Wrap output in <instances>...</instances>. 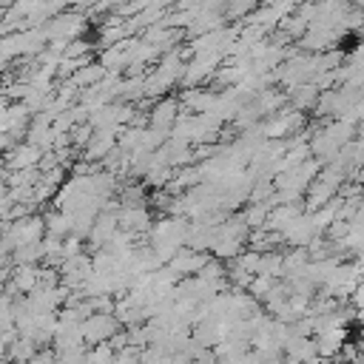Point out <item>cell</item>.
<instances>
[{"instance_id":"cell-8","label":"cell","mask_w":364,"mask_h":364,"mask_svg":"<svg viewBox=\"0 0 364 364\" xmlns=\"http://www.w3.org/2000/svg\"><path fill=\"white\" fill-rule=\"evenodd\" d=\"M210 256L208 253H199V250H191V247H182L165 267L173 273V276H196L202 267H205V262H208Z\"/></svg>"},{"instance_id":"cell-3","label":"cell","mask_w":364,"mask_h":364,"mask_svg":"<svg viewBox=\"0 0 364 364\" xmlns=\"http://www.w3.org/2000/svg\"><path fill=\"white\" fill-rule=\"evenodd\" d=\"M82 341L88 347H97V344H105L117 330H119V321L114 313H94L88 318H82Z\"/></svg>"},{"instance_id":"cell-15","label":"cell","mask_w":364,"mask_h":364,"mask_svg":"<svg viewBox=\"0 0 364 364\" xmlns=\"http://www.w3.org/2000/svg\"><path fill=\"white\" fill-rule=\"evenodd\" d=\"M259 0H228L225 3V11L222 17H230V20H239V17H250V11L256 9Z\"/></svg>"},{"instance_id":"cell-9","label":"cell","mask_w":364,"mask_h":364,"mask_svg":"<svg viewBox=\"0 0 364 364\" xmlns=\"http://www.w3.org/2000/svg\"><path fill=\"white\" fill-rule=\"evenodd\" d=\"M313 341H316L318 358H336L347 344V327H324L313 336Z\"/></svg>"},{"instance_id":"cell-5","label":"cell","mask_w":364,"mask_h":364,"mask_svg":"<svg viewBox=\"0 0 364 364\" xmlns=\"http://www.w3.org/2000/svg\"><path fill=\"white\" fill-rule=\"evenodd\" d=\"M287 364H318V350L310 336H290L282 347Z\"/></svg>"},{"instance_id":"cell-4","label":"cell","mask_w":364,"mask_h":364,"mask_svg":"<svg viewBox=\"0 0 364 364\" xmlns=\"http://www.w3.org/2000/svg\"><path fill=\"white\" fill-rule=\"evenodd\" d=\"M40 156H43V151L37 145H31V142L23 139L9 154H3L0 165H3V171H26V168H37L40 165Z\"/></svg>"},{"instance_id":"cell-6","label":"cell","mask_w":364,"mask_h":364,"mask_svg":"<svg viewBox=\"0 0 364 364\" xmlns=\"http://www.w3.org/2000/svg\"><path fill=\"white\" fill-rule=\"evenodd\" d=\"M37 282H40V264H14L6 290L11 296H28L31 290H37Z\"/></svg>"},{"instance_id":"cell-17","label":"cell","mask_w":364,"mask_h":364,"mask_svg":"<svg viewBox=\"0 0 364 364\" xmlns=\"http://www.w3.org/2000/svg\"><path fill=\"white\" fill-rule=\"evenodd\" d=\"M26 364H57V355H54V350H37Z\"/></svg>"},{"instance_id":"cell-7","label":"cell","mask_w":364,"mask_h":364,"mask_svg":"<svg viewBox=\"0 0 364 364\" xmlns=\"http://www.w3.org/2000/svg\"><path fill=\"white\" fill-rule=\"evenodd\" d=\"M179 114H182L179 100H176V97H162V100L151 108L148 125H151V128H159V131H165V134H171V128H173V122H176Z\"/></svg>"},{"instance_id":"cell-2","label":"cell","mask_w":364,"mask_h":364,"mask_svg":"<svg viewBox=\"0 0 364 364\" xmlns=\"http://www.w3.org/2000/svg\"><path fill=\"white\" fill-rule=\"evenodd\" d=\"M82 28H85V17L80 11H74V9L71 11H60L57 17H51L43 26V31H46L48 40H63V43L77 40L82 34Z\"/></svg>"},{"instance_id":"cell-10","label":"cell","mask_w":364,"mask_h":364,"mask_svg":"<svg viewBox=\"0 0 364 364\" xmlns=\"http://www.w3.org/2000/svg\"><path fill=\"white\" fill-rule=\"evenodd\" d=\"M117 222H119V230H128V233H145L151 228V216L145 210V205H136V208H119L117 210Z\"/></svg>"},{"instance_id":"cell-13","label":"cell","mask_w":364,"mask_h":364,"mask_svg":"<svg viewBox=\"0 0 364 364\" xmlns=\"http://www.w3.org/2000/svg\"><path fill=\"white\" fill-rule=\"evenodd\" d=\"M37 350H40V347H37L31 338L17 336V338H14V341L6 347V361H9V364H26V361H28V358H31Z\"/></svg>"},{"instance_id":"cell-14","label":"cell","mask_w":364,"mask_h":364,"mask_svg":"<svg viewBox=\"0 0 364 364\" xmlns=\"http://www.w3.org/2000/svg\"><path fill=\"white\" fill-rule=\"evenodd\" d=\"M105 74H108V71H105L100 63H88V65L77 68V71H74L68 80H71V82H74V85L82 91V88H91V85H97V82H100Z\"/></svg>"},{"instance_id":"cell-16","label":"cell","mask_w":364,"mask_h":364,"mask_svg":"<svg viewBox=\"0 0 364 364\" xmlns=\"http://www.w3.org/2000/svg\"><path fill=\"white\" fill-rule=\"evenodd\" d=\"M11 253H14V247L0 236V270H6V267H14L11 264Z\"/></svg>"},{"instance_id":"cell-1","label":"cell","mask_w":364,"mask_h":364,"mask_svg":"<svg viewBox=\"0 0 364 364\" xmlns=\"http://www.w3.org/2000/svg\"><path fill=\"white\" fill-rule=\"evenodd\" d=\"M46 236V225H43V216L40 213H28L23 219H14L6 225V233L3 239L11 245V247H23V245H40Z\"/></svg>"},{"instance_id":"cell-12","label":"cell","mask_w":364,"mask_h":364,"mask_svg":"<svg viewBox=\"0 0 364 364\" xmlns=\"http://www.w3.org/2000/svg\"><path fill=\"white\" fill-rule=\"evenodd\" d=\"M43 225H46V236H57V239H65V236H71V230H74L71 213H63V210H57V208L43 216Z\"/></svg>"},{"instance_id":"cell-11","label":"cell","mask_w":364,"mask_h":364,"mask_svg":"<svg viewBox=\"0 0 364 364\" xmlns=\"http://www.w3.org/2000/svg\"><path fill=\"white\" fill-rule=\"evenodd\" d=\"M117 134L119 131H111V128H105V131H94L91 134V139H88V145H85V156L82 159H105L114 148H117Z\"/></svg>"}]
</instances>
